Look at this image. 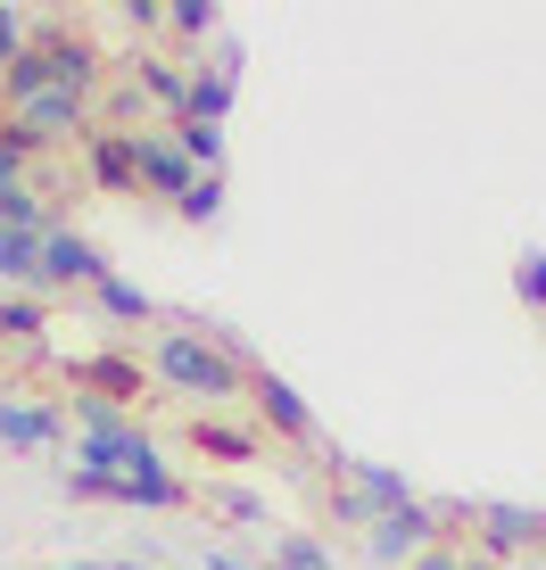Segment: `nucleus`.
<instances>
[{"instance_id":"c85d7f7f","label":"nucleus","mask_w":546,"mask_h":570,"mask_svg":"<svg viewBox=\"0 0 546 570\" xmlns=\"http://www.w3.org/2000/svg\"><path fill=\"white\" fill-rule=\"evenodd\" d=\"M58 570H108V562H58Z\"/></svg>"},{"instance_id":"423d86ee","label":"nucleus","mask_w":546,"mask_h":570,"mask_svg":"<svg viewBox=\"0 0 546 570\" xmlns=\"http://www.w3.org/2000/svg\"><path fill=\"white\" fill-rule=\"evenodd\" d=\"M232 91H241V50H216V67H191V83H183V116L191 125H216L224 132V116H232Z\"/></svg>"},{"instance_id":"dca6fc26","label":"nucleus","mask_w":546,"mask_h":570,"mask_svg":"<svg viewBox=\"0 0 546 570\" xmlns=\"http://www.w3.org/2000/svg\"><path fill=\"white\" fill-rule=\"evenodd\" d=\"M91 306H100V314H116V323H149V314H158V298H149L142 282H116V273H108L100 289H91Z\"/></svg>"},{"instance_id":"f257e3e1","label":"nucleus","mask_w":546,"mask_h":570,"mask_svg":"<svg viewBox=\"0 0 546 570\" xmlns=\"http://www.w3.org/2000/svg\"><path fill=\"white\" fill-rule=\"evenodd\" d=\"M149 372L174 389V397H199V405H224V397H241L248 389V364H232L207 331H191V323H174L149 340Z\"/></svg>"},{"instance_id":"f8f14e48","label":"nucleus","mask_w":546,"mask_h":570,"mask_svg":"<svg viewBox=\"0 0 546 570\" xmlns=\"http://www.w3.org/2000/svg\"><path fill=\"white\" fill-rule=\"evenodd\" d=\"M84 174H91V190H133V132H91Z\"/></svg>"},{"instance_id":"4468645a","label":"nucleus","mask_w":546,"mask_h":570,"mask_svg":"<svg viewBox=\"0 0 546 570\" xmlns=\"http://www.w3.org/2000/svg\"><path fill=\"white\" fill-rule=\"evenodd\" d=\"M133 83H142V100H158V108H166V125L183 116V83H191L183 67H166V58H133Z\"/></svg>"},{"instance_id":"cd10ccee","label":"nucleus","mask_w":546,"mask_h":570,"mask_svg":"<svg viewBox=\"0 0 546 570\" xmlns=\"http://www.w3.org/2000/svg\"><path fill=\"white\" fill-rule=\"evenodd\" d=\"M108 570H158V562H108Z\"/></svg>"},{"instance_id":"aec40b11","label":"nucleus","mask_w":546,"mask_h":570,"mask_svg":"<svg viewBox=\"0 0 546 570\" xmlns=\"http://www.w3.org/2000/svg\"><path fill=\"white\" fill-rule=\"evenodd\" d=\"M166 26H174V33H191V42H207V33H224V9H216V0H174Z\"/></svg>"},{"instance_id":"393cba45","label":"nucleus","mask_w":546,"mask_h":570,"mask_svg":"<svg viewBox=\"0 0 546 570\" xmlns=\"http://www.w3.org/2000/svg\"><path fill=\"white\" fill-rule=\"evenodd\" d=\"M116 17H125L133 33H158V26H166V0H125V9H116Z\"/></svg>"},{"instance_id":"c756f323","label":"nucleus","mask_w":546,"mask_h":570,"mask_svg":"<svg viewBox=\"0 0 546 570\" xmlns=\"http://www.w3.org/2000/svg\"><path fill=\"white\" fill-rule=\"evenodd\" d=\"M9 58H17V50H0V83H9Z\"/></svg>"},{"instance_id":"39448f33","label":"nucleus","mask_w":546,"mask_h":570,"mask_svg":"<svg viewBox=\"0 0 546 570\" xmlns=\"http://www.w3.org/2000/svg\"><path fill=\"white\" fill-rule=\"evenodd\" d=\"M248 397H257V422H265V430H282V439L315 446V405H306L299 389H290L282 372H273V364H257V372H248Z\"/></svg>"},{"instance_id":"bb28decb","label":"nucleus","mask_w":546,"mask_h":570,"mask_svg":"<svg viewBox=\"0 0 546 570\" xmlns=\"http://www.w3.org/2000/svg\"><path fill=\"white\" fill-rule=\"evenodd\" d=\"M207 570H248V562H232V554H207Z\"/></svg>"},{"instance_id":"f3484780","label":"nucleus","mask_w":546,"mask_h":570,"mask_svg":"<svg viewBox=\"0 0 546 570\" xmlns=\"http://www.w3.org/2000/svg\"><path fill=\"white\" fill-rule=\"evenodd\" d=\"M33 347L42 340V298H33V289H17V298H0V347Z\"/></svg>"},{"instance_id":"a878e982","label":"nucleus","mask_w":546,"mask_h":570,"mask_svg":"<svg viewBox=\"0 0 546 570\" xmlns=\"http://www.w3.org/2000/svg\"><path fill=\"white\" fill-rule=\"evenodd\" d=\"M406 570H464V554H439V546H431V554H415Z\"/></svg>"},{"instance_id":"ddd939ff","label":"nucleus","mask_w":546,"mask_h":570,"mask_svg":"<svg viewBox=\"0 0 546 570\" xmlns=\"http://www.w3.org/2000/svg\"><path fill=\"white\" fill-rule=\"evenodd\" d=\"M191 446H199V455H216V463H257V430L248 422H191Z\"/></svg>"},{"instance_id":"9b49d317","label":"nucleus","mask_w":546,"mask_h":570,"mask_svg":"<svg viewBox=\"0 0 546 570\" xmlns=\"http://www.w3.org/2000/svg\"><path fill=\"white\" fill-rule=\"evenodd\" d=\"M348 488H357L373 513H406V504H422L415 488H406V471H389V463H364V455H348Z\"/></svg>"},{"instance_id":"5701e85b","label":"nucleus","mask_w":546,"mask_h":570,"mask_svg":"<svg viewBox=\"0 0 546 570\" xmlns=\"http://www.w3.org/2000/svg\"><path fill=\"white\" fill-rule=\"evenodd\" d=\"M331 521H340V529H373L381 513H373V504L357 497V488H331Z\"/></svg>"},{"instance_id":"2eb2a0df","label":"nucleus","mask_w":546,"mask_h":570,"mask_svg":"<svg viewBox=\"0 0 546 570\" xmlns=\"http://www.w3.org/2000/svg\"><path fill=\"white\" fill-rule=\"evenodd\" d=\"M166 132H174V149H183L199 174H224V132H216V125H191V116H174Z\"/></svg>"},{"instance_id":"20e7f679","label":"nucleus","mask_w":546,"mask_h":570,"mask_svg":"<svg viewBox=\"0 0 546 570\" xmlns=\"http://www.w3.org/2000/svg\"><path fill=\"white\" fill-rule=\"evenodd\" d=\"M439 513H431V504H406V513H381L373 529H364V554H373V562H415V554H431V546H439Z\"/></svg>"},{"instance_id":"1a4fd4ad","label":"nucleus","mask_w":546,"mask_h":570,"mask_svg":"<svg viewBox=\"0 0 546 570\" xmlns=\"http://www.w3.org/2000/svg\"><path fill=\"white\" fill-rule=\"evenodd\" d=\"M9 116H26L42 141H91V132H108L100 116H91V100H75V91H42V100H26V108H9Z\"/></svg>"},{"instance_id":"7ed1b4c3","label":"nucleus","mask_w":546,"mask_h":570,"mask_svg":"<svg viewBox=\"0 0 546 570\" xmlns=\"http://www.w3.org/2000/svg\"><path fill=\"white\" fill-rule=\"evenodd\" d=\"M75 282L100 289V282H108V257H100L75 224H50V232H42V289H75Z\"/></svg>"},{"instance_id":"0eeeda50","label":"nucleus","mask_w":546,"mask_h":570,"mask_svg":"<svg viewBox=\"0 0 546 570\" xmlns=\"http://www.w3.org/2000/svg\"><path fill=\"white\" fill-rule=\"evenodd\" d=\"M472 529H480V554L489 562L521 554V546H546V513H530V504H480Z\"/></svg>"},{"instance_id":"412c9836","label":"nucleus","mask_w":546,"mask_h":570,"mask_svg":"<svg viewBox=\"0 0 546 570\" xmlns=\"http://www.w3.org/2000/svg\"><path fill=\"white\" fill-rule=\"evenodd\" d=\"M514 298L546 314V257H538V248H530V257H521V265H514Z\"/></svg>"},{"instance_id":"6e6552de","label":"nucleus","mask_w":546,"mask_h":570,"mask_svg":"<svg viewBox=\"0 0 546 570\" xmlns=\"http://www.w3.org/2000/svg\"><path fill=\"white\" fill-rule=\"evenodd\" d=\"M67 439V414L42 397H0V446H17V455H42V446Z\"/></svg>"},{"instance_id":"6ab92c4d","label":"nucleus","mask_w":546,"mask_h":570,"mask_svg":"<svg viewBox=\"0 0 546 570\" xmlns=\"http://www.w3.org/2000/svg\"><path fill=\"white\" fill-rule=\"evenodd\" d=\"M174 215H183V224H216L224 215V174H199V183L174 199Z\"/></svg>"},{"instance_id":"b1692460","label":"nucleus","mask_w":546,"mask_h":570,"mask_svg":"<svg viewBox=\"0 0 546 570\" xmlns=\"http://www.w3.org/2000/svg\"><path fill=\"white\" fill-rule=\"evenodd\" d=\"M33 42V17L26 9H9V0H0V50H26Z\"/></svg>"},{"instance_id":"9d476101","label":"nucleus","mask_w":546,"mask_h":570,"mask_svg":"<svg viewBox=\"0 0 546 570\" xmlns=\"http://www.w3.org/2000/svg\"><path fill=\"white\" fill-rule=\"evenodd\" d=\"M67 381L84 389V397L125 405V414L142 405V364H133V356H75V364H67Z\"/></svg>"},{"instance_id":"a211bd4d","label":"nucleus","mask_w":546,"mask_h":570,"mask_svg":"<svg viewBox=\"0 0 546 570\" xmlns=\"http://www.w3.org/2000/svg\"><path fill=\"white\" fill-rule=\"evenodd\" d=\"M273 570H331V546H323V538H299V529H282V538H273Z\"/></svg>"},{"instance_id":"4be33fe9","label":"nucleus","mask_w":546,"mask_h":570,"mask_svg":"<svg viewBox=\"0 0 546 570\" xmlns=\"http://www.w3.org/2000/svg\"><path fill=\"white\" fill-rule=\"evenodd\" d=\"M207 504H216L224 521H265V504L248 497V488H207ZM265 529H273V521H265Z\"/></svg>"},{"instance_id":"f03ea898","label":"nucleus","mask_w":546,"mask_h":570,"mask_svg":"<svg viewBox=\"0 0 546 570\" xmlns=\"http://www.w3.org/2000/svg\"><path fill=\"white\" fill-rule=\"evenodd\" d=\"M191 183H199V166L174 149V132L166 125H133V190H149V199L174 207Z\"/></svg>"}]
</instances>
